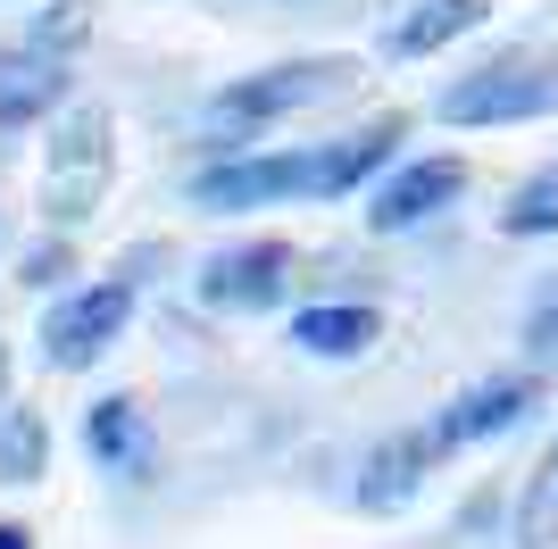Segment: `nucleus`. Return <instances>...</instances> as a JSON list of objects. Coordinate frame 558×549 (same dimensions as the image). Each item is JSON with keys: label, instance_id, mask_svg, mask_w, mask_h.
Returning <instances> with one entry per match:
<instances>
[{"label": "nucleus", "instance_id": "nucleus-19", "mask_svg": "<svg viewBox=\"0 0 558 549\" xmlns=\"http://www.w3.org/2000/svg\"><path fill=\"white\" fill-rule=\"evenodd\" d=\"M525 350H534V358H558V283L534 300V317H525Z\"/></svg>", "mask_w": 558, "mask_h": 549}, {"label": "nucleus", "instance_id": "nucleus-17", "mask_svg": "<svg viewBox=\"0 0 558 549\" xmlns=\"http://www.w3.org/2000/svg\"><path fill=\"white\" fill-rule=\"evenodd\" d=\"M17 42H34V50H50V59H75V50L93 42V0H50L43 17L25 25Z\"/></svg>", "mask_w": 558, "mask_h": 549}, {"label": "nucleus", "instance_id": "nucleus-5", "mask_svg": "<svg viewBox=\"0 0 558 549\" xmlns=\"http://www.w3.org/2000/svg\"><path fill=\"white\" fill-rule=\"evenodd\" d=\"M134 308H142V283H134V274H100V283H84V292L50 300V308H43V333H34V350H43L50 375H93V366L109 358L117 342H125Z\"/></svg>", "mask_w": 558, "mask_h": 549}, {"label": "nucleus", "instance_id": "nucleus-7", "mask_svg": "<svg viewBox=\"0 0 558 549\" xmlns=\"http://www.w3.org/2000/svg\"><path fill=\"white\" fill-rule=\"evenodd\" d=\"M466 200V159L459 150H425V159H392L367 183V233H417L442 208Z\"/></svg>", "mask_w": 558, "mask_h": 549}, {"label": "nucleus", "instance_id": "nucleus-8", "mask_svg": "<svg viewBox=\"0 0 558 549\" xmlns=\"http://www.w3.org/2000/svg\"><path fill=\"white\" fill-rule=\"evenodd\" d=\"M534 408H542V375H484V383H466L459 400L434 416V441H442V457L450 450H484V441L517 434Z\"/></svg>", "mask_w": 558, "mask_h": 549}, {"label": "nucleus", "instance_id": "nucleus-10", "mask_svg": "<svg viewBox=\"0 0 558 549\" xmlns=\"http://www.w3.org/2000/svg\"><path fill=\"white\" fill-rule=\"evenodd\" d=\"M75 100V68L50 59L34 42L0 50V134H25V125H50V117Z\"/></svg>", "mask_w": 558, "mask_h": 549}, {"label": "nucleus", "instance_id": "nucleus-20", "mask_svg": "<svg viewBox=\"0 0 558 549\" xmlns=\"http://www.w3.org/2000/svg\"><path fill=\"white\" fill-rule=\"evenodd\" d=\"M0 549H34V533H25V525H9V516H0Z\"/></svg>", "mask_w": 558, "mask_h": 549}, {"label": "nucleus", "instance_id": "nucleus-15", "mask_svg": "<svg viewBox=\"0 0 558 549\" xmlns=\"http://www.w3.org/2000/svg\"><path fill=\"white\" fill-rule=\"evenodd\" d=\"M509 541H517V549H558V441L542 450V466L525 475V491H517Z\"/></svg>", "mask_w": 558, "mask_h": 549}, {"label": "nucleus", "instance_id": "nucleus-11", "mask_svg": "<svg viewBox=\"0 0 558 549\" xmlns=\"http://www.w3.org/2000/svg\"><path fill=\"white\" fill-rule=\"evenodd\" d=\"M442 466V441H434V425H417V434H392V441H375L367 466H359V491L350 500L367 508V516H400V508L425 491V475Z\"/></svg>", "mask_w": 558, "mask_h": 549}, {"label": "nucleus", "instance_id": "nucleus-3", "mask_svg": "<svg viewBox=\"0 0 558 549\" xmlns=\"http://www.w3.org/2000/svg\"><path fill=\"white\" fill-rule=\"evenodd\" d=\"M109 175H117V125L100 100H68V109L43 125V217L59 233H75L109 200Z\"/></svg>", "mask_w": 558, "mask_h": 549}, {"label": "nucleus", "instance_id": "nucleus-4", "mask_svg": "<svg viewBox=\"0 0 558 549\" xmlns=\"http://www.w3.org/2000/svg\"><path fill=\"white\" fill-rule=\"evenodd\" d=\"M434 117H442V125H459V134L558 117V59H534V50L484 59V68H466L459 84H442V91H434Z\"/></svg>", "mask_w": 558, "mask_h": 549}, {"label": "nucleus", "instance_id": "nucleus-13", "mask_svg": "<svg viewBox=\"0 0 558 549\" xmlns=\"http://www.w3.org/2000/svg\"><path fill=\"white\" fill-rule=\"evenodd\" d=\"M484 17H492V0H409L400 25L384 34V50H392V59H442V50L466 42Z\"/></svg>", "mask_w": 558, "mask_h": 549}, {"label": "nucleus", "instance_id": "nucleus-12", "mask_svg": "<svg viewBox=\"0 0 558 549\" xmlns=\"http://www.w3.org/2000/svg\"><path fill=\"white\" fill-rule=\"evenodd\" d=\"M375 342H384V308H367V300H308V308H292V350L301 358L350 366Z\"/></svg>", "mask_w": 558, "mask_h": 549}, {"label": "nucleus", "instance_id": "nucleus-9", "mask_svg": "<svg viewBox=\"0 0 558 549\" xmlns=\"http://www.w3.org/2000/svg\"><path fill=\"white\" fill-rule=\"evenodd\" d=\"M84 457L117 483H150L159 475V441H150V416H142L134 391H100L84 408Z\"/></svg>", "mask_w": 558, "mask_h": 549}, {"label": "nucleus", "instance_id": "nucleus-1", "mask_svg": "<svg viewBox=\"0 0 558 549\" xmlns=\"http://www.w3.org/2000/svg\"><path fill=\"white\" fill-rule=\"evenodd\" d=\"M409 117H375L342 142H308V150H226L184 183L201 217H251V208H292V200H359L384 167L400 159Z\"/></svg>", "mask_w": 558, "mask_h": 549}, {"label": "nucleus", "instance_id": "nucleus-14", "mask_svg": "<svg viewBox=\"0 0 558 549\" xmlns=\"http://www.w3.org/2000/svg\"><path fill=\"white\" fill-rule=\"evenodd\" d=\"M50 475V425L25 400H0V483H43Z\"/></svg>", "mask_w": 558, "mask_h": 549}, {"label": "nucleus", "instance_id": "nucleus-6", "mask_svg": "<svg viewBox=\"0 0 558 549\" xmlns=\"http://www.w3.org/2000/svg\"><path fill=\"white\" fill-rule=\"evenodd\" d=\"M292 283H301V251L276 242V233H251V242H226V251L201 258L192 300L209 317H267V308L292 300Z\"/></svg>", "mask_w": 558, "mask_h": 549}, {"label": "nucleus", "instance_id": "nucleus-21", "mask_svg": "<svg viewBox=\"0 0 558 549\" xmlns=\"http://www.w3.org/2000/svg\"><path fill=\"white\" fill-rule=\"evenodd\" d=\"M0 400H9V350H0Z\"/></svg>", "mask_w": 558, "mask_h": 549}, {"label": "nucleus", "instance_id": "nucleus-2", "mask_svg": "<svg viewBox=\"0 0 558 549\" xmlns=\"http://www.w3.org/2000/svg\"><path fill=\"white\" fill-rule=\"evenodd\" d=\"M350 84H359V59H283V68L233 75L226 91H209L201 125H209V142H217V150H251V142H267V134H276L283 117L326 109V100H342Z\"/></svg>", "mask_w": 558, "mask_h": 549}, {"label": "nucleus", "instance_id": "nucleus-18", "mask_svg": "<svg viewBox=\"0 0 558 549\" xmlns=\"http://www.w3.org/2000/svg\"><path fill=\"white\" fill-rule=\"evenodd\" d=\"M68 267H75V242H68V233H50V242H34V251L17 258V283H25V292H59Z\"/></svg>", "mask_w": 558, "mask_h": 549}, {"label": "nucleus", "instance_id": "nucleus-16", "mask_svg": "<svg viewBox=\"0 0 558 549\" xmlns=\"http://www.w3.org/2000/svg\"><path fill=\"white\" fill-rule=\"evenodd\" d=\"M500 233H509V242H550V233H558V159H542L534 175L509 192V208H500Z\"/></svg>", "mask_w": 558, "mask_h": 549}]
</instances>
